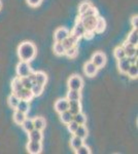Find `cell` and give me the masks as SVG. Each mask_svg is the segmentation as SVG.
<instances>
[{
    "label": "cell",
    "mask_w": 138,
    "mask_h": 154,
    "mask_svg": "<svg viewBox=\"0 0 138 154\" xmlns=\"http://www.w3.org/2000/svg\"><path fill=\"white\" fill-rule=\"evenodd\" d=\"M98 70H99V69H98L97 67L95 66L91 61H90V62H87V63L85 64L84 71H85V74H86L87 76H89V77L95 76V75L97 74Z\"/></svg>",
    "instance_id": "4fadbf2b"
},
{
    "label": "cell",
    "mask_w": 138,
    "mask_h": 154,
    "mask_svg": "<svg viewBox=\"0 0 138 154\" xmlns=\"http://www.w3.org/2000/svg\"><path fill=\"white\" fill-rule=\"evenodd\" d=\"M66 99L68 101H81V99H82L81 91H77V89H69L68 93H67Z\"/></svg>",
    "instance_id": "2e32d148"
},
{
    "label": "cell",
    "mask_w": 138,
    "mask_h": 154,
    "mask_svg": "<svg viewBox=\"0 0 138 154\" xmlns=\"http://www.w3.org/2000/svg\"><path fill=\"white\" fill-rule=\"evenodd\" d=\"M68 103L69 101L67 99H59L56 103H55V110L58 113H62L64 111L68 110Z\"/></svg>",
    "instance_id": "30bf717a"
},
{
    "label": "cell",
    "mask_w": 138,
    "mask_h": 154,
    "mask_svg": "<svg viewBox=\"0 0 138 154\" xmlns=\"http://www.w3.org/2000/svg\"><path fill=\"white\" fill-rule=\"evenodd\" d=\"M82 86H84V81H82V78L81 76L73 75L69 78V80H68L69 89H77V91H82Z\"/></svg>",
    "instance_id": "5b68a950"
},
{
    "label": "cell",
    "mask_w": 138,
    "mask_h": 154,
    "mask_svg": "<svg viewBox=\"0 0 138 154\" xmlns=\"http://www.w3.org/2000/svg\"><path fill=\"white\" fill-rule=\"evenodd\" d=\"M129 61H130V63H131V65H133V64H137V54H136V56L130 57Z\"/></svg>",
    "instance_id": "ee69618b"
},
{
    "label": "cell",
    "mask_w": 138,
    "mask_h": 154,
    "mask_svg": "<svg viewBox=\"0 0 138 154\" xmlns=\"http://www.w3.org/2000/svg\"><path fill=\"white\" fill-rule=\"evenodd\" d=\"M130 66H131V63H130L128 57H125V58L121 60H117V68H119V71L122 74H127V71L130 68Z\"/></svg>",
    "instance_id": "9c48e42d"
},
{
    "label": "cell",
    "mask_w": 138,
    "mask_h": 154,
    "mask_svg": "<svg viewBox=\"0 0 138 154\" xmlns=\"http://www.w3.org/2000/svg\"><path fill=\"white\" fill-rule=\"evenodd\" d=\"M94 35H95V32L94 31H86L82 37H85L86 39H92L93 37H94Z\"/></svg>",
    "instance_id": "b9f144b4"
},
{
    "label": "cell",
    "mask_w": 138,
    "mask_h": 154,
    "mask_svg": "<svg viewBox=\"0 0 138 154\" xmlns=\"http://www.w3.org/2000/svg\"><path fill=\"white\" fill-rule=\"evenodd\" d=\"M23 88V85H22V82H21V78L20 77H16L14 78V80L11 81V89H12V93H17L19 91L20 89Z\"/></svg>",
    "instance_id": "f1b7e54d"
},
{
    "label": "cell",
    "mask_w": 138,
    "mask_h": 154,
    "mask_svg": "<svg viewBox=\"0 0 138 154\" xmlns=\"http://www.w3.org/2000/svg\"><path fill=\"white\" fill-rule=\"evenodd\" d=\"M126 42L137 46V43H138V30H137V28H133V30L130 32L129 35H128Z\"/></svg>",
    "instance_id": "d6986e66"
},
{
    "label": "cell",
    "mask_w": 138,
    "mask_h": 154,
    "mask_svg": "<svg viewBox=\"0 0 138 154\" xmlns=\"http://www.w3.org/2000/svg\"><path fill=\"white\" fill-rule=\"evenodd\" d=\"M32 72L31 67L29 65V62L21 61L17 66V75L18 77L22 78V77L28 76L30 73Z\"/></svg>",
    "instance_id": "7a4b0ae2"
},
{
    "label": "cell",
    "mask_w": 138,
    "mask_h": 154,
    "mask_svg": "<svg viewBox=\"0 0 138 154\" xmlns=\"http://www.w3.org/2000/svg\"><path fill=\"white\" fill-rule=\"evenodd\" d=\"M91 62L98 69H100L102 67H104L105 64H106V56L101 51H98V53H95L92 56Z\"/></svg>",
    "instance_id": "3957f363"
},
{
    "label": "cell",
    "mask_w": 138,
    "mask_h": 154,
    "mask_svg": "<svg viewBox=\"0 0 138 154\" xmlns=\"http://www.w3.org/2000/svg\"><path fill=\"white\" fill-rule=\"evenodd\" d=\"M35 75V83H39V84H44L47 83V76L46 75V73L43 72H34Z\"/></svg>",
    "instance_id": "603a6c76"
},
{
    "label": "cell",
    "mask_w": 138,
    "mask_h": 154,
    "mask_svg": "<svg viewBox=\"0 0 138 154\" xmlns=\"http://www.w3.org/2000/svg\"><path fill=\"white\" fill-rule=\"evenodd\" d=\"M90 16H98V11L96 7L91 6L87 9L85 12H82V14H79V18H85V17H90Z\"/></svg>",
    "instance_id": "836d02e7"
},
{
    "label": "cell",
    "mask_w": 138,
    "mask_h": 154,
    "mask_svg": "<svg viewBox=\"0 0 138 154\" xmlns=\"http://www.w3.org/2000/svg\"><path fill=\"white\" fill-rule=\"evenodd\" d=\"M60 119H61V121L63 123H65V125H68L70 121L73 120V115H72L68 110H66V111H64V112L60 113Z\"/></svg>",
    "instance_id": "d4e9b609"
},
{
    "label": "cell",
    "mask_w": 138,
    "mask_h": 154,
    "mask_svg": "<svg viewBox=\"0 0 138 154\" xmlns=\"http://www.w3.org/2000/svg\"><path fill=\"white\" fill-rule=\"evenodd\" d=\"M105 29H106V22H105V20L103 18L98 17L96 25H95L94 32L95 33H102V32L105 31Z\"/></svg>",
    "instance_id": "e0dca14e"
},
{
    "label": "cell",
    "mask_w": 138,
    "mask_h": 154,
    "mask_svg": "<svg viewBox=\"0 0 138 154\" xmlns=\"http://www.w3.org/2000/svg\"><path fill=\"white\" fill-rule=\"evenodd\" d=\"M131 25L133 28H137L138 27V17L137 16H133L131 19Z\"/></svg>",
    "instance_id": "7bdbcfd3"
},
{
    "label": "cell",
    "mask_w": 138,
    "mask_h": 154,
    "mask_svg": "<svg viewBox=\"0 0 138 154\" xmlns=\"http://www.w3.org/2000/svg\"><path fill=\"white\" fill-rule=\"evenodd\" d=\"M127 74L130 78L132 79H136L137 76H138V67H137V64H133V65L130 66V68L128 69L127 71Z\"/></svg>",
    "instance_id": "4dcf8cb0"
},
{
    "label": "cell",
    "mask_w": 138,
    "mask_h": 154,
    "mask_svg": "<svg viewBox=\"0 0 138 154\" xmlns=\"http://www.w3.org/2000/svg\"><path fill=\"white\" fill-rule=\"evenodd\" d=\"M79 19H81L86 31H94L98 16H90V17H85V18H79Z\"/></svg>",
    "instance_id": "277c9868"
},
{
    "label": "cell",
    "mask_w": 138,
    "mask_h": 154,
    "mask_svg": "<svg viewBox=\"0 0 138 154\" xmlns=\"http://www.w3.org/2000/svg\"><path fill=\"white\" fill-rule=\"evenodd\" d=\"M85 32H86V29H85L84 25H82L81 19L77 18L76 22H75V25L73 27V30H72L71 34L75 37H77L79 39H81L82 36H84Z\"/></svg>",
    "instance_id": "8992f818"
},
{
    "label": "cell",
    "mask_w": 138,
    "mask_h": 154,
    "mask_svg": "<svg viewBox=\"0 0 138 154\" xmlns=\"http://www.w3.org/2000/svg\"><path fill=\"white\" fill-rule=\"evenodd\" d=\"M84 144V139L79 138V137L77 136H73L71 138V140H70V146H71V148L73 149L75 151L79 147H81V146Z\"/></svg>",
    "instance_id": "44dd1931"
},
{
    "label": "cell",
    "mask_w": 138,
    "mask_h": 154,
    "mask_svg": "<svg viewBox=\"0 0 138 154\" xmlns=\"http://www.w3.org/2000/svg\"><path fill=\"white\" fill-rule=\"evenodd\" d=\"M73 135L79 137V138H82V139H84V140H85V139L87 138V136H88V130H87L86 126H85V125H79V128H76V131H74Z\"/></svg>",
    "instance_id": "484cf974"
},
{
    "label": "cell",
    "mask_w": 138,
    "mask_h": 154,
    "mask_svg": "<svg viewBox=\"0 0 138 154\" xmlns=\"http://www.w3.org/2000/svg\"><path fill=\"white\" fill-rule=\"evenodd\" d=\"M26 118H27L26 113H23V112H21V111H19V110L14 111V121L17 123V125H21L22 123H23V121Z\"/></svg>",
    "instance_id": "7402d4cb"
},
{
    "label": "cell",
    "mask_w": 138,
    "mask_h": 154,
    "mask_svg": "<svg viewBox=\"0 0 138 154\" xmlns=\"http://www.w3.org/2000/svg\"><path fill=\"white\" fill-rule=\"evenodd\" d=\"M26 1H27V3H28L30 6L37 7V6L40 5V3H41L42 0H26Z\"/></svg>",
    "instance_id": "60d3db41"
},
{
    "label": "cell",
    "mask_w": 138,
    "mask_h": 154,
    "mask_svg": "<svg viewBox=\"0 0 138 154\" xmlns=\"http://www.w3.org/2000/svg\"><path fill=\"white\" fill-rule=\"evenodd\" d=\"M28 136H29L30 141H38V142H41L42 139H43V136H42L41 131L36 130V128H33L31 131H29Z\"/></svg>",
    "instance_id": "ac0fdd59"
},
{
    "label": "cell",
    "mask_w": 138,
    "mask_h": 154,
    "mask_svg": "<svg viewBox=\"0 0 138 154\" xmlns=\"http://www.w3.org/2000/svg\"><path fill=\"white\" fill-rule=\"evenodd\" d=\"M91 6H92L91 2H89V1L82 2V3L79 4V14H82V12H85L88 8H89V7H91Z\"/></svg>",
    "instance_id": "f35d334b"
},
{
    "label": "cell",
    "mask_w": 138,
    "mask_h": 154,
    "mask_svg": "<svg viewBox=\"0 0 138 154\" xmlns=\"http://www.w3.org/2000/svg\"><path fill=\"white\" fill-rule=\"evenodd\" d=\"M68 111L72 115H75L79 112H82V104L81 101H69Z\"/></svg>",
    "instance_id": "5bb4252c"
},
{
    "label": "cell",
    "mask_w": 138,
    "mask_h": 154,
    "mask_svg": "<svg viewBox=\"0 0 138 154\" xmlns=\"http://www.w3.org/2000/svg\"><path fill=\"white\" fill-rule=\"evenodd\" d=\"M69 34H70L69 31L66 28H63V27H62V28L57 29L56 32H55V35H54L55 41H56V42H62L67 36L69 35Z\"/></svg>",
    "instance_id": "7c38bea8"
},
{
    "label": "cell",
    "mask_w": 138,
    "mask_h": 154,
    "mask_svg": "<svg viewBox=\"0 0 138 154\" xmlns=\"http://www.w3.org/2000/svg\"><path fill=\"white\" fill-rule=\"evenodd\" d=\"M79 39L77 38V37L73 36L72 34H69V35L67 36L63 41H62V44H63V46L65 48V49H68L70 48L76 46V44H77V42H79Z\"/></svg>",
    "instance_id": "8fae6325"
},
{
    "label": "cell",
    "mask_w": 138,
    "mask_h": 154,
    "mask_svg": "<svg viewBox=\"0 0 138 154\" xmlns=\"http://www.w3.org/2000/svg\"><path fill=\"white\" fill-rule=\"evenodd\" d=\"M73 120L75 121V122H77L79 125H85L87 121V117L86 115H85L82 112H79L77 114H75V115H73Z\"/></svg>",
    "instance_id": "d6a6232c"
},
{
    "label": "cell",
    "mask_w": 138,
    "mask_h": 154,
    "mask_svg": "<svg viewBox=\"0 0 138 154\" xmlns=\"http://www.w3.org/2000/svg\"><path fill=\"white\" fill-rule=\"evenodd\" d=\"M21 82H22V85H23L24 88H28V89H31L32 85H33V82L30 80V78L28 76L26 77H22L21 78Z\"/></svg>",
    "instance_id": "8d00e7d4"
},
{
    "label": "cell",
    "mask_w": 138,
    "mask_h": 154,
    "mask_svg": "<svg viewBox=\"0 0 138 154\" xmlns=\"http://www.w3.org/2000/svg\"><path fill=\"white\" fill-rule=\"evenodd\" d=\"M67 125V128H68V131H70V133L74 134V131H76V128H79V125L77 122H75L74 120H72V121H70L68 125Z\"/></svg>",
    "instance_id": "ab89813d"
},
{
    "label": "cell",
    "mask_w": 138,
    "mask_h": 154,
    "mask_svg": "<svg viewBox=\"0 0 138 154\" xmlns=\"http://www.w3.org/2000/svg\"><path fill=\"white\" fill-rule=\"evenodd\" d=\"M124 51H125V54H126V57L130 58L132 56H136L137 54V46L136 45H133V44H130L128 42H125L124 45Z\"/></svg>",
    "instance_id": "9a60e30c"
},
{
    "label": "cell",
    "mask_w": 138,
    "mask_h": 154,
    "mask_svg": "<svg viewBox=\"0 0 138 154\" xmlns=\"http://www.w3.org/2000/svg\"><path fill=\"white\" fill-rule=\"evenodd\" d=\"M18 54H19V58L21 59V61L30 62L36 56V48L32 42H22L18 48Z\"/></svg>",
    "instance_id": "6da1fadb"
},
{
    "label": "cell",
    "mask_w": 138,
    "mask_h": 154,
    "mask_svg": "<svg viewBox=\"0 0 138 154\" xmlns=\"http://www.w3.org/2000/svg\"><path fill=\"white\" fill-rule=\"evenodd\" d=\"M1 7H2V3H1V1H0V9H1Z\"/></svg>",
    "instance_id": "f6af8a7d"
},
{
    "label": "cell",
    "mask_w": 138,
    "mask_h": 154,
    "mask_svg": "<svg viewBox=\"0 0 138 154\" xmlns=\"http://www.w3.org/2000/svg\"><path fill=\"white\" fill-rule=\"evenodd\" d=\"M114 56L117 60H121L123 58H125L126 54H125L124 48H123V46H117V48H115L114 51Z\"/></svg>",
    "instance_id": "e575fe53"
},
{
    "label": "cell",
    "mask_w": 138,
    "mask_h": 154,
    "mask_svg": "<svg viewBox=\"0 0 138 154\" xmlns=\"http://www.w3.org/2000/svg\"><path fill=\"white\" fill-rule=\"evenodd\" d=\"M75 153L76 154H90L91 153V149L88 147L87 145L82 144L81 147H79L76 150H75Z\"/></svg>",
    "instance_id": "74e56055"
},
{
    "label": "cell",
    "mask_w": 138,
    "mask_h": 154,
    "mask_svg": "<svg viewBox=\"0 0 138 154\" xmlns=\"http://www.w3.org/2000/svg\"><path fill=\"white\" fill-rule=\"evenodd\" d=\"M65 51L66 49L63 46L62 42H56L54 44V53L57 54V56H64L65 54Z\"/></svg>",
    "instance_id": "1f68e13d"
},
{
    "label": "cell",
    "mask_w": 138,
    "mask_h": 154,
    "mask_svg": "<svg viewBox=\"0 0 138 154\" xmlns=\"http://www.w3.org/2000/svg\"><path fill=\"white\" fill-rule=\"evenodd\" d=\"M7 102H8L9 107H11L12 109H16L18 104H19V102H20V99L16 94L12 93L11 95L8 97V99H7Z\"/></svg>",
    "instance_id": "f546056e"
},
{
    "label": "cell",
    "mask_w": 138,
    "mask_h": 154,
    "mask_svg": "<svg viewBox=\"0 0 138 154\" xmlns=\"http://www.w3.org/2000/svg\"><path fill=\"white\" fill-rule=\"evenodd\" d=\"M22 128L23 130L26 131V133H29L34 128V125H33V119H30V118H26L22 123Z\"/></svg>",
    "instance_id": "83f0119b"
},
{
    "label": "cell",
    "mask_w": 138,
    "mask_h": 154,
    "mask_svg": "<svg viewBox=\"0 0 138 154\" xmlns=\"http://www.w3.org/2000/svg\"><path fill=\"white\" fill-rule=\"evenodd\" d=\"M16 94V95L19 97L20 100H25V101H28L30 102L32 100V99L34 98L33 94H32L31 89H28V88H22L20 89L19 91H17V93H14Z\"/></svg>",
    "instance_id": "ba28073f"
},
{
    "label": "cell",
    "mask_w": 138,
    "mask_h": 154,
    "mask_svg": "<svg viewBox=\"0 0 138 154\" xmlns=\"http://www.w3.org/2000/svg\"><path fill=\"white\" fill-rule=\"evenodd\" d=\"M30 109V104L28 101H25V100H20L19 104H18L16 110H19L23 113H27Z\"/></svg>",
    "instance_id": "cb8c5ba5"
},
{
    "label": "cell",
    "mask_w": 138,
    "mask_h": 154,
    "mask_svg": "<svg viewBox=\"0 0 138 154\" xmlns=\"http://www.w3.org/2000/svg\"><path fill=\"white\" fill-rule=\"evenodd\" d=\"M43 88H44V85H42V84L33 83V85H32V88H31V91L34 97H39L43 93Z\"/></svg>",
    "instance_id": "4316f807"
},
{
    "label": "cell",
    "mask_w": 138,
    "mask_h": 154,
    "mask_svg": "<svg viewBox=\"0 0 138 154\" xmlns=\"http://www.w3.org/2000/svg\"><path fill=\"white\" fill-rule=\"evenodd\" d=\"M27 151L31 154H38L42 151V144L38 141H30L27 144Z\"/></svg>",
    "instance_id": "52a82bcc"
},
{
    "label": "cell",
    "mask_w": 138,
    "mask_h": 154,
    "mask_svg": "<svg viewBox=\"0 0 138 154\" xmlns=\"http://www.w3.org/2000/svg\"><path fill=\"white\" fill-rule=\"evenodd\" d=\"M33 125H34V128L42 131L44 128H46L47 122L43 117H35L33 119Z\"/></svg>",
    "instance_id": "ffe728a7"
},
{
    "label": "cell",
    "mask_w": 138,
    "mask_h": 154,
    "mask_svg": "<svg viewBox=\"0 0 138 154\" xmlns=\"http://www.w3.org/2000/svg\"><path fill=\"white\" fill-rule=\"evenodd\" d=\"M77 54H79V49H77L76 46H73V48H70L68 49H66V51H65V54H66L68 58L70 59H73L75 57L77 56Z\"/></svg>",
    "instance_id": "d590c367"
}]
</instances>
